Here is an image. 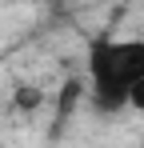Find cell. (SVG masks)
<instances>
[{
	"label": "cell",
	"instance_id": "4",
	"mask_svg": "<svg viewBox=\"0 0 144 148\" xmlns=\"http://www.w3.org/2000/svg\"><path fill=\"white\" fill-rule=\"evenodd\" d=\"M20 104L24 108H40L44 104V92H20Z\"/></svg>",
	"mask_w": 144,
	"mask_h": 148
},
{
	"label": "cell",
	"instance_id": "2",
	"mask_svg": "<svg viewBox=\"0 0 144 148\" xmlns=\"http://www.w3.org/2000/svg\"><path fill=\"white\" fill-rule=\"evenodd\" d=\"M80 92H84V84H80V80L64 84V92H60V104H56V108H60V116H64V112H68L72 104H76V96H80Z\"/></svg>",
	"mask_w": 144,
	"mask_h": 148
},
{
	"label": "cell",
	"instance_id": "1",
	"mask_svg": "<svg viewBox=\"0 0 144 148\" xmlns=\"http://www.w3.org/2000/svg\"><path fill=\"white\" fill-rule=\"evenodd\" d=\"M144 76V36L128 40H96L88 48V96L96 108L116 112L128 100L132 80Z\"/></svg>",
	"mask_w": 144,
	"mask_h": 148
},
{
	"label": "cell",
	"instance_id": "3",
	"mask_svg": "<svg viewBox=\"0 0 144 148\" xmlns=\"http://www.w3.org/2000/svg\"><path fill=\"white\" fill-rule=\"evenodd\" d=\"M124 108H132V112H144V76H140V80H132V88H128V100H124Z\"/></svg>",
	"mask_w": 144,
	"mask_h": 148
}]
</instances>
